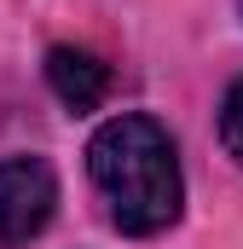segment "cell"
<instances>
[{"label": "cell", "instance_id": "obj_3", "mask_svg": "<svg viewBox=\"0 0 243 249\" xmlns=\"http://www.w3.org/2000/svg\"><path fill=\"white\" fill-rule=\"evenodd\" d=\"M47 81H52V93H58L75 116L81 110H99L104 93H110V70L93 58V53H81V47H52L47 53Z\"/></svg>", "mask_w": 243, "mask_h": 249}, {"label": "cell", "instance_id": "obj_1", "mask_svg": "<svg viewBox=\"0 0 243 249\" xmlns=\"http://www.w3.org/2000/svg\"><path fill=\"white\" fill-rule=\"evenodd\" d=\"M87 180L99 191L110 226L127 238H156L180 220L185 180H180V151L174 133L156 116H110L87 139Z\"/></svg>", "mask_w": 243, "mask_h": 249}, {"label": "cell", "instance_id": "obj_4", "mask_svg": "<svg viewBox=\"0 0 243 249\" xmlns=\"http://www.w3.org/2000/svg\"><path fill=\"white\" fill-rule=\"evenodd\" d=\"M220 145H226V157L243 168V81H232L226 99H220Z\"/></svg>", "mask_w": 243, "mask_h": 249}, {"label": "cell", "instance_id": "obj_2", "mask_svg": "<svg viewBox=\"0 0 243 249\" xmlns=\"http://www.w3.org/2000/svg\"><path fill=\"white\" fill-rule=\"evenodd\" d=\"M58 209V174L47 157H0V244L17 249L41 238Z\"/></svg>", "mask_w": 243, "mask_h": 249}]
</instances>
